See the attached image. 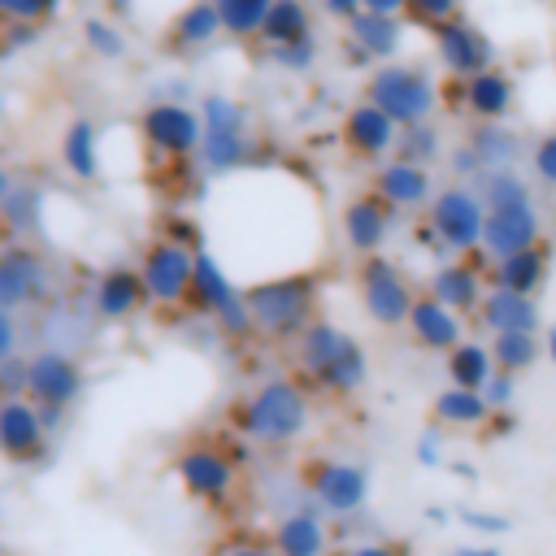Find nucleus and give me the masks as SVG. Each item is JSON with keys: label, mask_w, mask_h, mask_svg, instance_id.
<instances>
[{"label": "nucleus", "mask_w": 556, "mask_h": 556, "mask_svg": "<svg viewBox=\"0 0 556 556\" xmlns=\"http://www.w3.org/2000/svg\"><path fill=\"white\" fill-rule=\"evenodd\" d=\"M391 213H395V208H391L378 191L352 195V200L343 204V213H339L343 243H348L352 252H361V256L382 252V243H387V235H391Z\"/></svg>", "instance_id": "18"}, {"label": "nucleus", "mask_w": 556, "mask_h": 556, "mask_svg": "<svg viewBox=\"0 0 556 556\" xmlns=\"http://www.w3.org/2000/svg\"><path fill=\"white\" fill-rule=\"evenodd\" d=\"M217 35H226L217 4H213V0H191V4H182V9L174 13V22H169V30H165V43L178 48V52H200V48H208Z\"/></svg>", "instance_id": "26"}, {"label": "nucleus", "mask_w": 556, "mask_h": 556, "mask_svg": "<svg viewBox=\"0 0 556 556\" xmlns=\"http://www.w3.org/2000/svg\"><path fill=\"white\" fill-rule=\"evenodd\" d=\"M104 4H109L113 13H130V9H135V0H104Z\"/></svg>", "instance_id": "62"}, {"label": "nucleus", "mask_w": 556, "mask_h": 556, "mask_svg": "<svg viewBox=\"0 0 556 556\" xmlns=\"http://www.w3.org/2000/svg\"><path fill=\"white\" fill-rule=\"evenodd\" d=\"M426 291L434 300H443L447 308H456V313H478L491 287H486V274L473 256H447V261L434 265Z\"/></svg>", "instance_id": "19"}, {"label": "nucleus", "mask_w": 556, "mask_h": 556, "mask_svg": "<svg viewBox=\"0 0 556 556\" xmlns=\"http://www.w3.org/2000/svg\"><path fill=\"white\" fill-rule=\"evenodd\" d=\"M230 426L243 439L282 447L308 430V391L295 378H265L248 400H235Z\"/></svg>", "instance_id": "1"}, {"label": "nucleus", "mask_w": 556, "mask_h": 556, "mask_svg": "<svg viewBox=\"0 0 556 556\" xmlns=\"http://www.w3.org/2000/svg\"><path fill=\"white\" fill-rule=\"evenodd\" d=\"M430 413H434V421H439L443 430H478L482 421H491V413H495V408L486 404V395H482V391L447 382V387L434 395Z\"/></svg>", "instance_id": "29"}, {"label": "nucleus", "mask_w": 556, "mask_h": 556, "mask_svg": "<svg viewBox=\"0 0 556 556\" xmlns=\"http://www.w3.org/2000/svg\"><path fill=\"white\" fill-rule=\"evenodd\" d=\"M426 222L434 226V235L443 239V248L452 256H469L482 248V230H486V204L478 195V187L465 182H447L443 191H434Z\"/></svg>", "instance_id": "7"}, {"label": "nucleus", "mask_w": 556, "mask_h": 556, "mask_svg": "<svg viewBox=\"0 0 556 556\" xmlns=\"http://www.w3.org/2000/svg\"><path fill=\"white\" fill-rule=\"evenodd\" d=\"M543 239V217L534 208V200L526 204H504V208H486V230H482V252L491 261L539 248Z\"/></svg>", "instance_id": "17"}, {"label": "nucleus", "mask_w": 556, "mask_h": 556, "mask_svg": "<svg viewBox=\"0 0 556 556\" xmlns=\"http://www.w3.org/2000/svg\"><path fill=\"white\" fill-rule=\"evenodd\" d=\"M187 304H191L200 317H213L217 334H226V339H248V334H256L248 291H239V287L230 282V274L222 269V261H217L208 248L195 252V278H191Z\"/></svg>", "instance_id": "3"}, {"label": "nucleus", "mask_w": 556, "mask_h": 556, "mask_svg": "<svg viewBox=\"0 0 556 556\" xmlns=\"http://www.w3.org/2000/svg\"><path fill=\"white\" fill-rule=\"evenodd\" d=\"M213 4L222 13L226 35H235V39H261L265 17L274 9V0H213Z\"/></svg>", "instance_id": "38"}, {"label": "nucleus", "mask_w": 556, "mask_h": 556, "mask_svg": "<svg viewBox=\"0 0 556 556\" xmlns=\"http://www.w3.org/2000/svg\"><path fill=\"white\" fill-rule=\"evenodd\" d=\"M460 104L473 113V122H504L513 113V104H517V83H513V74L491 65V70L465 78Z\"/></svg>", "instance_id": "24"}, {"label": "nucleus", "mask_w": 556, "mask_h": 556, "mask_svg": "<svg viewBox=\"0 0 556 556\" xmlns=\"http://www.w3.org/2000/svg\"><path fill=\"white\" fill-rule=\"evenodd\" d=\"M17 356V317L9 308H0V361Z\"/></svg>", "instance_id": "53"}, {"label": "nucleus", "mask_w": 556, "mask_h": 556, "mask_svg": "<svg viewBox=\"0 0 556 556\" xmlns=\"http://www.w3.org/2000/svg\"><path fill=\"white\" fill-rule=\"evenodd\" d=\"M222 556H282L274 543H230Z\"/></svg>", "instance_id": "56"}, {"label": "nucleus", "mask_w": 556, "mask_h": 556, "mask_svg": "<svg viewBox=\"0 0 556 556\" xmlns=\"http://www.w3.org/2000/svg\"><path fill=\"white\" fill-rule=\"evenodd\" d=\"M456 517H460V526L473 530V534H508V530H513V521H508L504 513H491V508H460Z\"/></svg>", "instance_id": "45"}, {"label": "nucleus", "mask_w": 556, "mask_h": 556, "mask_svg": "<svg viewBox=\"0 0 556 556\" xmlns=\"http://www.w3.org/2000/svg\"><path fill=\"white\" fill-rule=\"evenodd\" d=\"M269 543L282 556H326L330 543H334V534H330V526H326V517H321L317 504H300L287 517H278Z\"/></svg>", "instance_id": "23"}, {"label": "nucleus", "mask_w": 556, "mask_h": 556, "mask_svg": "<svg viewBox=\"0 0 556 556\" xmlns=\"http://www.w3.org/2000/svg\"><path fill=\"white\" fill-rule=\"evenodd\" d=\"M348 39H352L374 65H382V61H391V56L404 48V17H387V13L361 9V13L348 22Z\"/></svg>", "instance_id": "27"}, {"label": "nucleus", "mask_w": 556, "mask_h": 556, "mask_svg": "<svg viewBox=\"0 0 556 556\" xmlns=\"http://www.w3.org/2000/svg\"><path fill=\"white\" fill-rule=\"evenodd\" d=\"M48 261L26 243H4L0 252V308L17 313L26 304H39L48 295Z\"/></svg>", "instance_id": "16"}, {"label": "nucleus", "mask_w": 556, "mask_h": 556, "mask_svg": "<svg viewBox=\"0 0 556 556\" xmlns=\"http://www.w3.org/2000/svg\"><path fill=\"white\" fill-rule=\"evenodd\" d=\"M447 165H452V174H456L460 182H465V178H478V174H482V161H478V152H473V143H469V139L452 148Z\"/></svg>", "instance_id": "51"}, {"label": "nucleus", "mask_w": 556, "mask_h": 556, "mask_svg": "<svg viewBox=\"0 0 556 556\" xmlns=\"http://www.w3.org/2000/svg\"><path fill=\"white\" fill-rule=\"evenodd\" d=\"M248 291L256 334L265 339H300L317 321V278L313 274H274Z\"/></svg>", "instance_id": "2"}, {"label": "nucleus", "mask_w": 556, "mask_h": 556, "mask_svg": "<svg viewBox=\"0 0 556 556\" xmlns=\"http://www.w3.org/2000/svg\"><path fill=\"white\" fill-rule=\"evenodd\" d=\"M269 61L287 74H308L317 65V35H304V39H291V43H278L269 48Z\"/></svg>", "instance_id": "42"}, {"label": "nucleus", "mask_w": 556, "mask_h": 556, "mask_svg": "<svg viewBox=\"0 0 556 556\" xmlns=\"http://www.w3.org/2000/svg\"><path fill=\"white\" fill-rule=\"evenodd\" d=\"M365 378H369V356H365L361 339H348L343 352L313 378V387L326 391V395H352V391L365 387Z\"/></svg>", "instance_id": "32"}, {"label": "nucleus", "mask_w": 556, "mask_h": 556, "mask_svg": "<svg viewBox=\"0 0 556 556\" xmlns=\"http://www.w3.org/2000/svg\"><path fill=\"white\" fill-rule=\"evenodd\" d=\"M35 39H39L35 22H4V52H17V48H26Z\"/></svg>", "instance_id": "52"}, {"label": "nucleus", "mask_w": 556, "mask_h": 556, "mask_svg": "<svg viewBox=\"0 0 556 556\" xmlns=\"http://www.w3.org/2000/svg\"><path fill=\"white\" fill-rule=\"evenodd\" d=\"M530 169L539 182H547L556 191V130H547L534 148H530Z\"/></svg>", "instance_id": "44"}, {"label": "nucleus", "mask_w": 556, "mask_h": 556, "mask_svg": "<svg viewBox=\"0 0 556 556\" xmlns=\"http://www.w3.org/2000/svg\"><path fill=\"white\" fill-rule=\"evenodd\" d=\"M430 39H434V56H439V65L452 74V78H473V74H482V70H491L495 65V39L478 26V22H469V17H447V22H439L434 30H430Z\"/></svg>", "instance_id": "12"}, {"label": "nucleus", "mask_w": 556, "mask_h": 556, "mask_svg": "<svg viewBox=\"0 0 556 556\" xmlns=\"http://www.w3.org/2000/svg\"><path fill=\"white\" fill-rule=\"evenodd\" d=\"M43 413V426L48 430H61V421H65V408H39Z\"/></svg>", "instance_id": "60"}, {"label": "nucleus", "mask_w": 556, "mask_h": 556, "mask_svg": "<svg viewBox=\"0 0 556 556\" xmlns=\"http://www.w3.org/2000/svg\"><path fill=\"white\" fill-rule=\"evenodd\" d=\"M174 473H178L182 491L208 508H222L235 491V456H226L213 443H187L174 456Z\"/></svg>", "instance_id": "11"}, {"label": "nucleus", "mask_w": 556, "mask_h": 556, "mask_svg": "<svg viewBox=\"0 0 556 556\" xmlns=\"http://www.w3.org/2000/svg\"><path fill=\"white\" fill-rule=\"evenodd\" d=\"M486 426H491V434H500V439H504V434H513V430H517V417H513L508 408H500V413H491V421H486Z\"/></svg>", "instance_id": "59"}, {"label": "nucleus", "mask_w": 556, "mask_h": 556, "mask_svg": "<svg viewBox=\"0 0 556 556\" xmlns=\"http://www.w3.org/2000/svg\"><path fill=\"white\" fill-rule=\"evenodd\" d=\"M408 334H413L417 348L447 356V352L465 339V313L447 308L443 300H434V295L426 291V295H417V304H413V313H408Z\"/></svg>", "instance_id": "22"}, {"label": "nucleus", "mask_w": 556, "mask_h": 556, "mask_svg": "<svg viewBox=\"0 0 556 556\" xmlns=\"http://www.w3.org/2000/svg\"><path fill=\"white\" fill-rule=\"evenodd\" d=\"M143 304H152V300H148L143 274H139L135 265H109V269L96 278V287H91V308H96L100 321H126V317H135Z\"/></svg>", "instance_id": "20"}, {"label": "nucleus", "mask_w": 556, "mask_h": 556, "mask_svg": "<svg viewBox=\"0 0 556 556\" xmlns=\"http://www.w3.org/2000/svg\"><path fill=\"white\" fill-rule=\"evenodd\" d=\"M26 382H30V361H22V356L0 361V391L4 395H26Z\"/></svg>", "instance_id": "47"}, {"label": "nucleus", "mask_w": 556, "mask_h": 556, "mask_svg": "<svg viewBox=\"0 0 556 556\" xmlns=\"http://www.w3.org/2000/svg\"><path fill=\"white\" fill-rule=\"evenodd\" d=\"M547 248H526V252H513V256H500L491 261V287H508V291H521V295H539V287L547 282Z\"/></svg>", "instance_id": "30"}, {"label": "nucleus", "mask_w": 556, "mask_h": 556, "mask_svg": "<svg viewBox=\"0 0 556 556\" xmlns=\"http://www.w3.org/2000/svg\"><path fill=\"white\" fill-rule=\"evenodd\" d=\"M87 387V374L83 365L70 356V352H56V348H43L30 356V382H26V395L39 404V408H70Z\"/></svg>", "instance_id": "15"}, {"label": "nucleus", "mask_w": 556, "mask_h": 556, "mask_svg": "<svg viewBox=\"0 0 556 556\" xmlns=\"http://www.w3.org/2000/svg\"><path fill=\"white\" fill-rule=\"evenodd\" d=\"M161 235L174 239V243H187V248H195V252L204 248V243H200V226H195L191 217H182V213H169V217L161 222Z\"/></svg>", "instance_id": "50"}, {"label": "nucleus", "mask_w": 556, "mask_h": 556, "mask_svg": "<svg viewBox=\"0 0 556 556\" xmlns=\"http://www.w3.org/2000/svg\"><path fill=\"white\" fill-rule=\"evenodd\" d=\"M48 426L30 395H4L0 404V452L13 465H35L48 452Z\"/></svg>", "instance_id": "14"}, {"label": "nucleus", "mask_w": 556, "mask_h": 556, "mask_svg": "<svg viewBox=\"0 0 556 556\" xmlns=\"http://www.w3.org/2000/svg\"><path fill=\"white\" fill-rule=\"evenodd\" d=\"M39 208H43V191L35 182H13L4 195H0V217H4V230L9 235H26L39 226Z\"/></svg>", "instance_id": "37"}, {"label": "nucleus", "mask_w": 556, "mask_h": 556, "mask_svg": "<svg viewBox=\"0 0 556 556\" xmlns=\"http://www.w3.org/2000/svg\"><path fill=\"white\" fill-rule=\"evenodd\" d=\"M491 356H495V365L504 369V374H526V369H534L539 365V356H543V334H534V330H504V334H491Z\"/></svg>", "instance_id": "35"}, {"label": "nucleus", "mask_w": 556, "mask_h": 556, "mask_svg": "<svg viewBox=\"0 0 556 556\" xmlns=\"http://www.w3.org/2000/svg\"><path fill=\"white\" fill-rule=\"evenodd\" d=\"M478 321L491 330V334H504V330H543V313L534 304V295H521V291H508V287H491L482 308H478Z\"/></svg>", "instance_id": "25"}, {"label": "nucleus", "mask_w": 556, "mask_h": 556, "mask_svg": "<svg viewBox=\"0 0 556 556\" xmlns=\"http://www.w3.org/2000/svg\"><path fill=\"white\" fill-rule=\"evenodd\" d=\"M365 100H374L400 126H417V122H430V113L439 104V87H434V78L421 65L382 61L365 78Z\"/></svg>", "instance_id": "4"}, {"label": "nucleus", "mask_w": 556, "mask_h": 556, "mask_svg": "<svg viewBox=\"0 0 556 556\" xmlns=\"http://www.w3.org/2000/svg\"><path fill=\"white\" fill-rule=\"evenodd\" d=\"M439 152H443V139H439V130H434L430 122L400 126L395 156H404V161H413V165H430V161H439Z\"/></svg>", "instance_id": "41"}, {"label": "nucleus", "mask_w": 556, "mask_h": 556, "mask_svg": "<svg viewBox=\"0 0 556 556\" xmlns=\"http://www.w3.org/2000/svg\"><path fill=\"white\" fill-rule=\"evenodd\" d=\"M482 395H486V404L500 413V408H513V400H517V374H504V369H495V378L482 387Z\"/></svg>", "instance_id": "48"}, {"label": "nucleus", "mask_w": 556, "mask_h": 556, "mask_svg": "<svg viewBox=\"0 0 556 556\" xmlns=\"http://www.w3.org/2000/svg\"><path fill=\"white\" fill-rule=\"evenodd\" d=\"M139 139L165 161H187V156H200L204 117L187 100H152L139 113Z\"/></svg>", "instance_id": "8"}, {"label": "nucleus", "mask_w": 556, "mask_h": 556, "mask_svg": "<svg viewBox=\"0 0 556 556\" xmlns=\"http://www.w3.org/2000/svg\"><path fill=\"white\" fill-rule=\"evenodd\" d=\"M447 556H504V552H500L495 543H486V539H482V543H456Z\"/></svg>", "instance_id": "57"}, {"label": "nucleus", "mask_w": 556, "mask_h": 556, "mask_svg": "<svg viewBox=\"0 0 556 556\" xmlns=\"http://www.w3.org/2000/svg\"><path fill=\"white\" fill-rule=\"evenodd\" d=\"M543 356H547V361H556V326H547V330H543Z\"/></svg>", "instance_id": "61"}, {"label": "nucleus", "mask_w": 556, "mask_h": 556, "mask_svg": "<svg viewBox=\"0 0 556 556\" xmlns=\"http://www.w3.org/2000/svg\"><path fill=\"white\" fill-rule=\"evenodd\" d=\"M83 43H87V52L100 56V61H122V56H126V35H122V26H117L113 17H104V13L83 17Z\"/></svg>", "instance_id": "40"}, {"label": "nucleus", "mask_w": 556, "mask_h": 556, "mask_svg": "<svg viewBox=\"0 0 556 556\" xmlns=\"http://www.w3.org/2000/svg\"><path fill=\"white\" fill-rule=\"evenodd\" d=\"M304 486H308V500L330 513V517H356L369 500V469L356 465V460H313L304 469Z\"/></svg>", "instance_id": "10"}, {"label": "nucleus", "mask_w": 556, "mask_h": 556, "mask_svg": "<svg viewBox=\"0 0 556 556\" xmlns=\"http://www.w3.org/2000/svg\"><path fill=\"white\" fill-rule=\"evenodd\" d=\"M495 356H491V343H478V339H460L452 352H447V382L456 387H473L482 391L491 378H495Z\"/></svg>", "instance_id": "34"}, {"label": "nucleus", "mask_w": 556, "mask_h": 556, "mask_svg": "<svg viewBox=\"0 0 556 556\" xmlns=\"http://www.w3.org/2000/svg\"><path fill=\"white\" fill-rule=\"evenodd\" d=\"M348 556H404V547L400 543H356V547H348Z\"/></svg>", "instance_id": "55"}, {"label": "nucleus", "mask_w": 556, "mask_h": 556, "mask_svg": "<svg viewBox=\"0 0 556 556\" xmlns=\"http://www.w3.org/2000/svg\"><path fill=\"white\" fill-rule=\"evenodd\" d=\"M356 291H361V308H365V317H369L374 326H382V330L408 326V313H413V304H417V291H413L408 274H404L391 256H382V252L361 256Z\"/></svg>", "instance_id": "6"}, {"label": "nucleus", "mask_w": 556, "mask_h": 556, "mask_svg": "<svg viewBox=\"0 0 556 556\" xmlns=\"http://www.w3.org/2000/svg\"><path fill=\"white\" fill-rule=\"evenodd\" d=\"M456 13H460V0H408V17L430 26V30L447 17H456Z\"/></svg>", "instance_id": "46"}, {"label": "nucleus", "mask_w": 556, "mask_h": 556, "mask_svg": "<svg viewBox=\"0 0 556 556\" xmlns=\"http://www.w3.org/2000/svg\"><path fill=\"white\" fill-rule=\"evenodd\" d=\"M61 165L78 182L100 178V126L91 117H74L61 130Z\"/></svg>", "instance_id": "28"}, {"label": "nucleus", "mask_w": 556, "mask_h": 556, "mask_svg": "<svg viewBox=\"0 0 556 556\" xmlns=\"http://www.w3.org/2000/svg\"><path fill=\"white\" fill-rule=\"evenodd\" d=\"M0 13H4V22H35V26H43V22H52L61 13V0H0Z\"/></svg>", "instance_id": "43"}, {"label": "nucleus", "mask_w": 556, "mask_h": 556, "mask_svg": "<svg viewBox=\"0 0 556 556\" xmlns=\"http://www.w3.org/2000/svg\"><path fill=\"white\" fill-rule=\"evenodd\" d=\"M339 139H343V148L352 152V156H361V161H391L395 156V143H400V122L395 117H387L374 100H356L348 113H343V122H339Z\"/></svg>", "instance_id": "13"}, {"label": "nucleus", "mask_w": 556, "mask_h": 556, "mask_svg": "<svg viewBox=\"0 0 556 556\" xmlns=\"http://www.w3.org/2000/svg\"><path fill=\"white\" fill-rule=\"evenodd\" d=\"M469 143H473V152L482 161V174L486 169H513L517 156H521V135L513 126H504V122H478L469 130Z\"/></svg>", "instance_id": "33"}, {"label": "nucleus", "mask_w": 556, "mask_h": 556, "mask_svg": "<svg viewBox=\"0 0 556 556\" xmlns=\"http://www.w3.org/2000/svg\"><path fill=\"white\" fill-rule=\"evenodd\" d=\"M413 456H417V465H426V469L443 465V426H439V421H434L430 430H421V434H417Z\"/></svg>", "instance_id": "49"}, {"label": "nucleus", "mask_w": 556, "mask_h": 556, "mask_svg": "<svg viewBox=\"0 0 556 556\" xmlns=\"http://www.w3.org/2000/svg\"><path fill=\"white\" fill-rule=\"evenodd\" d=\"M200 117H204V143H200V169L204 174H230L252 156V126H248V109L226 96V91H208L200 100Z\"/></svg>", "instance_id": "5"}, {"label": "nucleus", "mask_w": 556, "mask_h": 556, "mask_svg": "<svg viewBox=\"0 0 556 556\" xmlns=\"http://www.w3.org/2000/svg\"><path fill=\"white\" fill-rule=\"evenodd\" d=\"M369 13H387V17H404L408 13V0H365Z\"/></svg>", "instance_id": "58"}, {"label": "nucleus", "mask_w": 556, "mask_h": 556, "mask_svg": "<svg viewBox=\"0 0 556 556\" xmlns=\"http://www.w3.org/2000/svg\"><path fill=\"white\" fill-rule=\"evenodd\" d=\"M139 274L148 287V300L161 308H178L191 295V278H195V248L174 243L165 235H156L143 256H139Z\"/></svg>", "instance_id": "9"}, {"label": "nucleus", "mask_w": 556, "mask_h": 556, "mask_svg": "<svg viewBox=\"0 0 556 556\" xmlns=\"http://www.w3.org/2000/svg\"><path fill=\"white\" fill-rule=\"evenodd\" d=\"M321 4H326V13L339 17V22H352V17L365 9V0H321Z\"/></svg>", "instance_id": "54"}, {"label": "nucleus", "mask_w": 556, "mask_h": 556, "mask_svg": "<svg viewBox=\"0 0 556 556\" xmlns=\"http://www.w3.org/2000/svg\"><path fill=\"white\" fill-rule=\"evenodd\" d=\"M374 191L391 208H430L434 178H430V165H413L404 156H391V161H382L374 169Z\"/></svg>", "instance_id": "21"}, {"label": "nucleus", "mask_w": 556, "mask_h": 556, "mask_svg": "<svg viewBox=\"0 0 556 556\" xmlns=\"http://www.w3.org/2000/svg\"><path fill=\"white\" fill-rule=\"evenodd\" d=\"M313 35V13L304 0H274L269 17H265V30H261V43L265 48H278V43H291V39H304Z\"/></svg>", "instance_id": "36"}, {"label": "nucleus", "mask_w": 556, "mask_h": 556, "mask_svg": "<svg viewBox=\"0 0 556 556\" xmlns=\"http://www.w3.org/2000/svg\"><path fill=\"white\" fill-rule=\"evenodd\" d=\"M352 334L343 330V326H334V321H326V317H317L300 339H295V365L308 374V378H317L339 352H343V343H348Z\"/></svg>", "instance_id": "31"}, {"label": "nucleus", "mask_w": 556, "mask_h": 556, "mask_svg": "<svg viewBox=\"0 0 556 556\" xmlns=\"http://www.w3.org/2000/svg\"><path fill=\"white\" fill-rule=\"evenodd\" d=\"M478 195H482L486 208L526 204L530 200V182L517 169H486V174H478Z\"/></svg>", "instance_id": "39"}]
</instances>
